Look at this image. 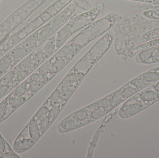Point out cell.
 <instances>
[{"label": "cell", "mask_w": 159, "mask_h": 158, "mask_svg": "<svg viewBox=\"0 0 159 158\" xmlns=\"http://www.w3.org/2000/svg\"><path fill=\"white\" fill-rule=\"evenodd\" d=\"M116 20V15L114 13H109L84 28L68 42L79 45L83 48L91 42L110 30Z\"/></svg>", "instance_id": "obj_1"}, {"label": "cell", "mask_w": 159, "mask_h": 158, "mask_svg": "<svg viewBox=\"0 0 159 158\" xmlns=\"http://www.w3.org/2000/svg\"><path fill=\"white\" fill-rule=\"evenodd\" d=\"M104 7L103 3L100 2L89 10L74 17H72L69 21L71 27V36L95 21Z\"/></svg>", "instance_id": "obj_2"}, {"label": "cell", "mask_w": 159, "mask_h": 158, "mask_svg": "<svg viewBox=\"0 0 159 158\" xmlns=\"http://www.w3.org/2000/svg\"><path fill=\"white\" fill-rule=\"evenodd\" d=\"M79 6L77 0H74L61 12L55 16L52 19L51 37L57 32L71 19L74 13Z\"/></svg>", "instance_id": "obj_3"}, {"label": "cell", "mask_w": 159, "mask_h": 158, "mask_svg": "<svg viewBox=\"0 0 159 158\" xmlns=\"http://www.w3.org/2000/svg\"><path fill=\"white\" fill-rule=\"evenodd\" d=\"M74 0H57L50 6H48L38 17L35 21H39L40 25L44 24L51 20L55 16L61 12L66 6H68Z\"/></svg>", "instance_id": "obj_4"}, {"label": "cell", "mask_w": 159, "mask_h": 158, "mask_svg": "<svg viewBox=\"0 0 159 158\" xmlns=\"http://www.w3.org/2000/svg\"><path fill=\"white\" fill-rule=\"evenodd\" d=\"M33 95L27 92L26 94L21 96H14L11 95L10 93L7 96L8 98L9 108L7 115V119L16 110L24 105Z\"/></svg>", "instance_id": "obj_5"}, {"label": "cell", "mask_w": 159, "mask_h": 158, "mask_svg": "<svg viewBox=\"0 0 159 158\" xmlns=\"http://www.w3.org/2000/svg\"><path fill=\"white\" fill-rule=\"evenodd\" d=\"M73 58L72 57H66L56 58H49L51 62L50 72L48 76L49 79L62 70Z\"/></svg>", "instance_id": "obj_6"}, {"label": "cell", "mask_w": 159, "mask_h": 158, "mask_svg": "<svg viewBox=\"0 0 159 158\" xmlns=\"http://www.w3.org/2000/svg\"><path fill=\"white\" fill-rule=\"evenodd\" d=\"M22 131L25 136L30 137L36 143L42 135L39 128L38 122L34 117L31 119L26 127L22 130Z\"/></svg>", "instance_id": "obj_7"}, {"label": "cell", "mask_w": 159, "mask_h": 158, "mask_svg": "<svg viewBox=\"0 0 159 158\" xmlns=\"http://www.w3.org/2000/svg\"><path fill=\"white\" fill-rule=\"evenodd\" d=\"M71 27L70 24L68 22L56 33L55 53L61 48L67 40L71 37Z\"/></svg>", "instance_id": "obj_8"}, {"label": "cell", "mask_w": 159, "mask_h": 158, "mask_svg": "<svg viewBox=\"0 0 159 158\" xmlns=\"http://www.w3.org/2000/svg\"><path fill=\"white\" fill-rule=\"evenodd\" d=\"M149 106V105L147 104L141 103L125 104L120 109V112L126 117H129L136 115Z\"/></svg>", "instance_id": "obj_9"}, {"label": "cell", "mask_w": 159, "mask_h": 158, "mask_svg": "<svg viewBox=\"0 0 159 158\" xmlns=\"http://www.w3.org/2000/svg\"><path fill=\"white\" fill-rule=\"evenodd\" d=\"M149 86L143 90L136 96L141 100L143 104H147L150 105L159 100V92L152 90Z\"/></svg>", "instance_id": "obj_10"}, {"label": "cell", "mask_w": 159, "mask_h": 158, "mask_svg": "<svg viewBox=\"0 0 159 158\" xmlns=\"http://www.w3.org/2000/svg\"><path fill=\"white\" fill-rule=\"evenodd\" d=\"M35 143L36 142L30 137L16 138L13 148L17 153H23L30 149Z\"/></svg>", "instance_id": "obj_11"}, {"label": "cell", "mask_w": 159, "mask_h": 158, "mask_svg": "<svg viewBox=\"0 0 159 158\" xmlns=\"http://www.w3.org/2000/svg\"><path fill=\"white\" fill-rule=\"evenodd\" d=\"M86 75V74L82 72L71 70L61 81L59 86L69 84H79L85 78Z\"/></svg>", "instance_id": "obj_12"}, {"label": "cell", "mask_w": 159, "mask_h": 158, "mask_svg": "<svg viewBox=\"0 0 159 158\" xmlns=\"http://www.w3.org/2000/svg\"><path fill=\"white\" fill-rule=\"evenodd\" d=\"M33 52V51L32 50L25 49L20 45L10 50L8 53L16 65L20 60L29 55Z\"/></svg>", "instance_id": "obj_13"}, {"label": "cell", "mask_w": 159, "mask_h": 158, "mask_svg": "<svg viewBox=\"0 0 159 158\" xmlns=\"http://www.w3.org/2000/svg\"><path fill=\"white\" fill-rule=\"evenodd\" d=\"M16 66V63L8 53L4 55L0 58V78Z\"/></svg>", "instance_id": "obj_14"}, {"label": "cell", "mask_w": 159, "mask_h": 158, "mask_svg": "<svg viewBox=\"0 0 159 158\" xmlns=\"http://www.w3.org/2000/svg\"><path fill=\"white\" fill-rule=\"evenodd\" d=\"M85 122L77 121L73 117L67 118L61 122L60 127L64 132H69L78 129L85 125Z\"/></svg>", "instance_id": "obj_15"}, {"label": "cell", "mask_w": 159, "mask_h": 158, "mask_svg": "<svg viewBox=\"0 0 159 158\" xmlns=\"http://www.w3.org/2000/svg\"><path fill=\"white\" fill-rule=\"evenodd\" d=\"M51 25L52 20H50L45 25L39 29L38 35V46H40L42 44L48 41L51 37Z\"/></svg>", "instance_id": "obj_16"}, {"label": "cell", "mask_w": 159, "mask_h": 158, "mask_svg": "<svg viewBox=\"0 0 159 158\" xmlns=\"http://www.w3.org/2000/svg\"><path fill=\"white\" fill-rule=\"evenodd\" d=\"M39 29L29 35L23 42L20 46L25 49H30L33 51L39 47L38 44V35Z\"/></svg>", "instance_id": "obj_17"}, {"label": "cell", "mask_w": 159, "mask_h": 158, "mask_svg": "<svg viewBox=\"0 0 159 158\" xmlns=\"http://www.w3.org/2000/svg\"><path fill=\"white\" fill-rule=\"evenodd\" d=\"M78 84H69L59 86L61 99L62 103L66 102L70 99L78 87Z\"/></svg>", "instance_id": "obj_18"}, {"label": "cell", "mask_w": 159, "mask_h": 158, "mask_svg": "<svg viewBox=\"0 0 159 158\" xmlns=\"http://www.w3.org/2000/svg\"><path fill=\"white\" fill-rule=\"evenodd\" d=\"M34 70L32 69L17 70L14 80L10 85L13 89L26 79Z\"/></svg>", "instance_id": "obj_19"}, {"label": "cell", "mask_w": 159, "mask_h": 158, "mask_svg": "<svg viewBox=\"0 0 159 158\" xmlns=\"http://www.w3.org/2000/svg\"><path fill=\"white\" fill-rule=\"evenodd\" d=\"M56 34L51 36L46 42L43 46L44 54L45 61L50 58L55 53L56 51Z\"/></svg>", "instance_id": "obj_20"}, {"label": "cell", "mask_w": 159, "mask_h": 158, "mask_svg": "<svg viewBox=\"0 0 159 158\" xmlns=\"http://www.w3.org/2000/svg\"><path fill=\"white\" fill-rule=\"evenodd\" d=\"M105 124H102L96 130L93 135L92 139L91 141L89 146V149H88V154H87V158H92L93 156V152L94 149L96 147V145L98 143L99 137L101 135V134L102 133L104 129Z\"/></svg>", "instance_id": "obj_21"}, {"label": "cell", "mask_w": 159, "mask_h": 158, "mask_svg": "<svg viewBox=\"0 0 159 158\" xmlns=\"http://www.w3.org/2000/svg\"><path fill=\"white\" fill-rule=\"evenodd\" d=\"M33 53L34 66V70H36L45 61L44 54L43 46L41 45L33 52Z\"/></svg>", "instance_id": "obj_22"}, {"label": "cell", "mask_w": 159, "mask_h": 158, "mask_svg": "<svg viewBox=\"0 0 159 158\" xmlns=\"http://www.w3.org/2000/svg\"><path fill=\"white\" fill-rule=\"evenodd\" d=\"M33 66V53L32 52L20 60L15 67L17 70L32 69L34 71Z\"/></svg>", "instance_id": "obj_23"}, {"label": "cell", "mask_w": 159, "mask_h": 158, "mask_svg": "<svg viewBox=\"0 0 159 158\" xmlns=\"http://www.w3.org/2000/svg\"><path fill=\"white\" fill-rule=\"evenodd\" d=\"M91 112V110L89 108H84L75 112L72 116V117L77 121L86 122L90 118Z\"/></svg>", "instance_id": "obj_24"}, {"label": "cell", "mask_w": 159, "mask_h": 158, "mask_svg": "<svg viewBox=\"0 0 159 158\" xmlns=\"http://www.w3.org/2000/svg\"><path fill=\"white\" fill-rule=\"evenodd\" d=\"M29 85L30 83L26 79L16 86L10 94L11 96H24L28 92Z\"/></svg>", "instance_id": "obj_25"}, {"label": "cell", "mask_w": 159, "mask_h": 158, "mask_svg": "<svg viewBox=\"0 0 159 158\" xmlns=\"http://www.w3.org/2000/svg\"><path fill=\"white\" fill-rule=\"evenodd\" d=\"M140 92L136 87L132 85L130 83L121 88V95L123 100H127L133 96Z\"/></svg>", "instance_id": "obj_26"}, {"label": "cell", "mask_w": 159, "mask_h": 158, "mask_svg": "<svg viewBox=\"0 0 159 158\" xmlns=\"http://www.w3.org/2000/svg\"><path fill=\"white\" fill-rule=\"evenodd\" d=\"M129 83L132 85L136 87L139 91H143L153 84L152 83L144 79L141 76H138L137 78H135Z\"/></svg>", "instance_id": "obj_27"}, {"label": "cell", "mask_w": 159, "mask_h": 158, "mask_svg": "<svg viewBox=\"0 0 159 158\" xmlns=\"http://www.w3.org/2000/svg\"><path fill=\"white\" fill-rule=\"evenodd\" d=\"M17 69L15 67L0 78V84H10L14 80Z\"/></svg>", "instance_id": "obj_28"}, {"label": "cell", "mask_w": 159, "mask_h": 158, "mask_svg": "<svg viewBox=\"0 0 159 158\" xmlns=\"http://www.w3.org/2000/svg\"><path fill=\"white\" fill-rule=\"evenodd\" d=\"M140 76L144 79L152 83L159 81V71H157L155 69L148 71Z\"/></svg>", "instance_id": "obj_29"}, {"label": "cell", "mask_w": 159, "mask_h": 158, "mask_svg": "<svg viewBox=\"0 0 159 158\" xmlns=\"http://www.w3.org/2000/svg\"><path fill=\"white\" fill-rule=\"evenodd\" d=\"M29 82H44L47 83L49 80V78L47 75H43L37 72L32 73L27 79Z\"/></svg>", "instance_id": "obj_30"}, {"label": "cell", "mask_w": 159, "mask_h": 158, "mask_svg": "<svg viewBox=\"0 0 159 158\" xmlns=\"http://www.w3.org/2000/svg\"><path fill=\"white\" fill-rule=\"evenodd\" d=\"M9 108L7 96L0 103V122L7 119V115Z\"/></svg>", "instance_id": "obj_31"}, {"label": "cell", "mask_w": 159, "mask_h": 158, "mask_svg": "<svg viewBox=\"0 0 159 158\" xmlns=\"http://www.w3.org/2000/svg\"><path fill=\"white\" fill-rule=\"evenodd\" d=\"M62 103L61 99L60 92L59 89H56L49 98V105L52 107L59 105Z\"/></svg>", "instance_id": "obj_32"}, {"label": "cell", "mask_w": 159, "mask_h": 158, "mask_svg": "<svg viewBox=\"0 0 159 158\" xmlns=\"http://www.w3.org/2000/svg\"><path fill=\"white\" fill-rule=\"evenodd\" d=\"M93 109H109L112 107V102L110 98H103L101 100H98L93 105Z\"/></svg>", "instance_id": "obj_33"}, {"label": "cell", "mask_w": 159, "mask_h": 158, "mask_svg": "<svg viewBox=\"0 0 159 158\" xmlns=\"http://www.w3.org/2000/svg\"><path fill=\"white\" fill-rule=\"evenodd\" d=\"M108 111V109H93L91 112L90 118L93 120H96L106 115Z\"/></svg>", "instance_id": "obj_34"}, {"label": "cell", "mask_w": 159, "mask_h": 158, "mask_svg": "<svg viewBox=\"0 0 159 158\" xmlns=\"http://www.w3.org/2000/svg\"><path fill=\"white\" fill-rule=\"evenodd\" d=\"M110 99L112 102L113 107H116V106L119 105L123 101L122 95H121V88L113 93Z\"/></svg>", "instance_id": "obj_35"}, {"label": "cell", "mask_w": 159, "mask_h": 158, "mask_svg": "<svg viewBox=\"0 0 159 158\" xmlns=\"http://www.w3.org/2000/svg\"><path fill=\"white\" fill-rule=\"evenodd\" d=\"M61 111V108L59 105L52 107L51 109H49L48 117L50 121V123L52 124L56 119L58 117Z\"/></svg>", "instance_id": "obj_36"}, {"label": "cell", "mask_w": 159, "mask_h": 158, "mask_svg": "<svg viewBox=\"0 0 159 158\" xmlns=\"http://www.w3.org/2000/svg\"><path fill=\"white\" fill-rule=\"evenodd\" d=\"M51 66V61L49 59H48L36 69V72L43 75L48 76L50 72Z\"/></svg>", "instance_id": "obj_37"}, {"label": "cell", "mask_w": 159, "mask_h": 158, "mask_svg": "<svg viewBox=\"0 0 159 158\" xmlns=\"http://www.w3.org/2000/svg\"><path fill=\"white\" fill-rule=\"evenodd\" d=\"M49 110V109L46 106H42L35 113L33 117L37 121H40L41 120L43 119L46 117H47Z\"/></svg>", "instance_id": "obj_38"}, {"label": "cell", "mask_w": 159, "mask_h": 158, "mask_svg": "<svg viewBox=\"0 0 159 158\" xmlns=\"http://www.w3.org/2000/svg\"><path fill=\"white\" fill-rule=\"evenodd\" d=\"M29 89H28V92L34 95L35 93L37 92L38 91H40L46 83L44 82H29Z\"/></svg>", "instance_id": "obj_39"}, {"label": "cell", "mask_w": 159, "mask_h": 158, "mask_svg": "<svg viewBox=\"0 0 159 158\" xmlns=\"http://www.w3.org/2000/svg\"><path fill=\"white\" fill-rule=\"evenodd\" d=\"M38 124H39V128H40V131H41L42 135L45 133V132L48 129L51 125L50 121H49L48 116L38 122Z\"/></svg>", "instance_id": "obj_40"}, {"label": "cell", "mask_w": 159, "mask_h": 158, "mask_svg": "<svg viewBox=\"0 0 159 158\" xmlns=\"http://www.w3.org/2000/svg\"><path fill=\"white\" fill-rule=\"evenodd\" d=\"M13 90L10 84H0V100L10 93Z\"/></svg>", "instance_id": "obj_41"}, {"label": "cell", "mask_w": 159, "mask_h": 158, "mask_svg": "<svg viewBox=\"0 0 159 158\" xmlns=\"http://www.w3.org/2000/svg\"><path fill=\"white\" fill-rule=\"evenodd\" d=\"M11 148L7 141L0 134V158H2L3 154L6 150Z\"/></svg>", "instance_id": "obj_42"}, {"label": "cell", "mask_w": 159, "mask_h": 158, "mask_svg": "<svg viewBox=\"0 0 159 158\" xmlns=\"http://www.w3.org/2000/svg\"><path fill=\"white\" fill-rule=\"evenodd\" d=\"M20 158V157L18 156L17 153H16V151L14 149H12V148L7 149L6 151H5L4 153L3 154L2 156V158Z\"/></svg>", "instance_id": "obj_43"}, {"label": "cell", "mask_w": 159, "mask_h": 158, "mask_svg": "<svg viewBox=\"0 0 159 158\" xmlns=\"http://www.w3.org/2000/svg\"><path fill=\"white\" fill-rule=\"evenodd\" d=\"M150 87L152 90L159 92V81L157 82L156 83L152 84V85H150Z\"/></svg>", "instance_id": "obj_44"}, {"label": "cell", "mask_w": 159, "mask_h": 158, "mask_svg": "<svg viewBox=\"0 0 159 158\" xmlns=\"http://www.w3.org/2000/svg\"><path fill=\"white\" fill-rule=\"evenodd\" d=\"M113 115H114V112H112L109 113L107 116H106L104 118L103 120L104 123H106V122H107L111 118Z\"/></svg>", "instance_id": "obj_45"}]
</instances>
